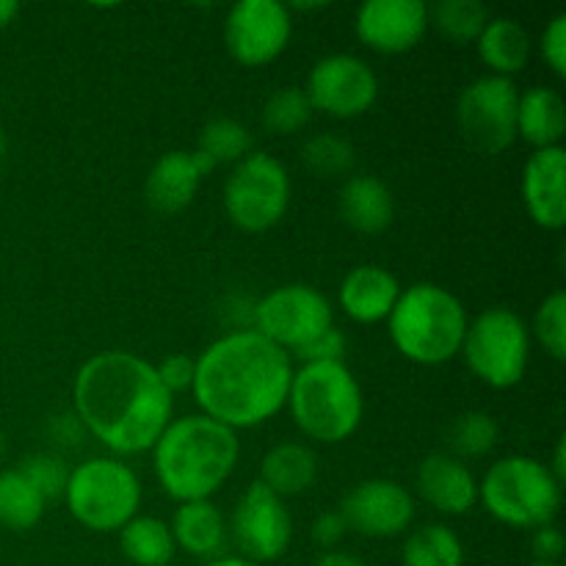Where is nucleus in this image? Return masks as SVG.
Wrapping results in <instances>:
<instances>
[{
  "mask_svg": "<svg viewBox=\"0 0 566 566\" xmlns=\"http://www.w3.org/2000/svg\"><path fill=\"white\" fill-rule=\"evenodd\" d=\"M418 492L442 514H468L479 501L473 473L451 453H431L420 462Z\"/></svg>",
  "mask_w": 566,
  "mask_h": 566,
  "instance_id": "19",
  "label": "nucleus"
},
{
  "mask_svg": "<svg viewBox=\"0 0 566 566\" xmlns=\"http://www.w3.org/2000/svg\"><path fill=\"white\" fill-rule=\"evenodd\" d=\"M64 497L81 525L92 531H119L136 517L142 484L136 473L116 459H88L70 473Z\"/></svg>",
  "mask_w": 566,
  "mask_h": 566,
  "instance_id": "7",
  "label": "nucleus"
},
{
  "mask_svg": "<svg viewBox=\"0 0 566 566\" xmlns=\"http://www.w3.org/2000/svg\"><path fill=\"white\" fill-rule=\"evenodd\" d=\"M536 337L547 348L553 359H566V296L564 291H556L542 302L539 313L534 321Z\"/></svg>",
  "mask_w": 566,
  "mask_h": 566,
  "instance_id": "34",
  "label": "nucleus"
},
{
  "mask_svg": "<svg viewBox=\"0 0 566 566\" xmlns=\"http://www.w3.org/2000/svg\"><path fill=\"white\" fill-rule=\"evenodd\" d=\"M3 453H6V437L0 434V459H3Z\"/></svg>",
  "mask_w": 566,
  "mask_h": 566,
  "instance_id": "45",
  "label": "nucleus"
},
{
  "mask_svg": "<svg viewBox=\"0 0 566 566\" xmlns=\"http://www.w3.org/2000/svg\"><path fill=\"white\" fill-rule=\"evenodd\" d=\"M193 368L197 365H193L191 357H186V354H171L155 370H158V379L164 381L166 390L180 392L193 385Z\"/></svg>",
  "mask_w": 566,
  "mask_h": 566,
  "instance_id": "38",
  "label": "nucleus"
},
{
  "mask_svg": "<svg viewBox=\"0 0 566 566\" xmlns=\"http://www.w3.org/2000/svg\"><path fill=\"white\" fill-rule=\"evenodd\" d=\"M193 365L197 403L227 429L265 423L287 403L291 357L260 332H232L205 348Z\"/></svg>",
  "mask_w": 566,
  "mask_h": 566,
  "instance_id": "2",
  "label": "nucleus"
},
{
  "mask_svg": "<svg viewBox=\"0 0 566 566\" xmlns=\"http://www.w3.org/2000/svg\"><path fill=\"white\" fill-rule=\"evenodd\" d=\"M346 531L348 528H346V523H343L340 514L326 512L313 523V542L318 547H324V551H329V547H335L337 542L346 536Z\"/></svg>",
  "mask_w": 566,
  "mask_h": 566,
  "instance_id": "40",
  "label": "nucleus"
},
{
  "mask_svg": "<svg viewBox=\"0 0 566 566\" xmlns=\"http://www.w3.org/2000/svg\"><path fill=\"white\" fill-rule=\"evenodd\" d=\"M566 153L564 147L536 149L525 164L523 197L531 219L545 230H562L566 224Z\"/></svg>",
  "mask_w": 566,
  "mask_h": 566,
  "instance_id": "18",
  "label": "nucleus"
},
{
  "mask_svg": "<svg viewBox=\"0 0 566 566\" xmlns=\"http://www.w3.org/2000/svg\"><path fill=\"white\" fill-rule=\"evenodd\" d=\"M468 315L446 287L420 282L398 296L390 313V337L398 352L420 365H442L464 343Z\"/></svg>",
  "mask_w": 566,
  "mask_h": 566,
  "instance_id": "4",
  "label": "nucleus"
},
{
  "mask_svg": "<svg viewBox=\"0 0 566 566\" xmlns=\"http://www.w3.org/2000/svg\"><path fill=\"white\" fill-rule=\"evenodd\" d=\"M17 470L25 473V479L36 486L39 495L44 497V503L53 501V497H61L66 490V481H70V473H66L64 462L59 457H50V453H36V457H28L25 462Z\"/></svg>",
  "mask_w": 566,
  "mask_h": 566,
  "instance_id": "35",
  "label": "nucleus"
},
{
  "mask_svg": "<svg viewBox=\"0 0 566 566\" xmlns=\"http://www.w3.org/2000/svg\"><path fill=\"white\" fill-rule=\"evenodd\" d=\"M313 116V105H310L307 94L298 86L280 88L269 97L263 108V122L271 133L276 136H291V133L302 130Z\"/></svg>",
  "mask_w": 566,
  "mask_h": 566,
  "instance_id": "33",
  "label": "nucleus"
},
{
  "mask_svg": "<svg viewBox=\"0 0 566 566\" xmlns=\"http://www.w3.org/2000/svg\"><path fill=\"white\" fill-rule=\"evenodd\" d=\"M302 160L313 175L318 177H343L354 169V155L352 142L335 133H318L310 138L302 147Z\"/></svg>",
  "mask_w": 566,
  "mask_h": 566,
  "instance_id": "32",
  "label": "nucleus"
},
{
  "mask_svg": "<svg viewBox=\"0 0 566 566\" xmlns=\"http://www.w3.org/2000/svg\"><path fill=\"white\" fill-rule=\"evenodd\" d=\"M291 11L276 0H241L224 22L227 50L243 66L274 61L291 42Z\"/></svg>",
  "mask_w": 566,
  "mask_h": 566,
  "instance_id": "12",
  "label": "nucleus"
},
{
  "mask_svg": "<svg viewBox=\"0 0 566 566\" xmlns=\"http://www.w3.org/2000/svg\"><path fill=\"white\" fill-rule=\"evenodd\" d=\"M315 566H365L359 562L357 556H352V553H340V551H329L324 553V556L315 562Z\"/></svg>",
  "mask_w": 566,
  "mask_h": 566,
  "instance_id": "41",
  "label": "nucleus"
},
{
  "mask_svg": "<svg viewBox=\"0 0 566 566\" xmlns=\"http://www.w3.org/2000/svg\"><path fill=\"white\" fill-rule=\"evenodd\" d=\"M566 130V105L562 94L553 88L536 86L517 103V136L534 147H558Z\"/></svg>",
  "mask_w": 566,
  "mask_h": 566,
  "instance_id": "23",
  "label": "nucleus"
},
{
  "mask_svg": "<svg viewBox=\"0 0 566 566\" xmlns=\"http://www.w3.org/2000/svg\"><path fill=\"white\" fill-rule=\"evenodd\" d=\"M429 28L423 0H368L357 11V36L376 53H407Z\"/></svg>",
  "mask_w": 566,
  "mask_h": 566,
  "instance_id": "16",
  "label": "nucleus"
},
{
  "mask_svg": "<svg viewBox=\"0 0 566 566\" xmlns=\"http://www.w3.org/2000/svg\"><path fill=\"white\" fill-rule=\"evenodd\" d=\"M517 103L520 92L512 77H479L459 97V130L481 153H503L517 138Z\"/></svg>",
  "mask_w": 566,
  "mask_h": 566,
  "instance_id": "10",
  "label": "nucleus"
},
{
  "mask_svg": "<svg viewBox=\"0 0 566 566\" xmlns=\"http://www.w3.org/2000/svg\"><path fill=\"white\" fill-rule=\"evenodd\" d=\"M398 296H401L398 280L379 265H359L340 285L343 310L357 324H376V321L390 318Z\"/></svg>",
  "mask_w": 566,
  "mask_h": 566,
  "instance_id": "20",
  "label": "nucleus"
},
{
  "mask_svg": "<svg viewBox=\"0 0 566 566\" xmlns=\"http://www.w3.org/2000/svg\"><path fill=\"white\" fill-rule=\"evenodd\" d=\"M343 221L363 235H379L392 224V193L379 177L359 175L346 180L337 199Z\"/></svg>",
  "mask_w": 566,
  "mask_h": 566,
  "instance_id": "21",
  "label": "nucleus"
},
{
  "mask_svg": "<svg viewBox=\"0 0 566 566\" xmlns=\"http://www.w3.org/2000/svg\"><path fill=\"white\" fill-rule=\"evenodd\" d=\"M346 528L370 539H390L403 534L415 520L412 495L401 484L387 479H370L354 486L337 512Z\"/></svg>",
  "mask_w": 566,
  "mask_h": 566,
  "instance_id": "15",
  "label": "nucleus"
},
{
  "mask_svg": "<svg viewBox=\"0 0 566 566\" xmlns=\"http://www.w3.org/2000/svg\"><path fill=\"white\" fill-rule=\"evenodd\" d=\"M296 354L304 365H315V363H340L343 354H346V337L332 326L329 332H324L321 337H315L313 343L302 346Z\"/></svg>",
  "mask_w": 566,
  "mask_h": 566,
  "instance_id": "36",
  "label": "nucleus"
},
{
  "mask_svg": "<svg viewBox=\"0 0 566 566\" xmlns=\"http://www.w3.org/2000/svg\"><path fill=\"white\" fill-rule=\"evenodd\" d=\"M497 423L486 412H464L448 426L446 442L451 448V457L462 459H479L495 448L497 442Z\"/></svg>",
  "mask_w": 566,
  "mask_h": 566,
  "instance_id": "31",
  "label": "nucleus"
},
{
  "mask_svg": "<svg viewBox=\"0 0 566 566\" xmlns=\"http://www.w3.org/2000/svg\"><path fill=\"white\" fill-rule=\"evenodd\" d=\"M479 53L495 75L509 77L528 64L531 39L517 20L497 17L486 22L484 33L479 36Z\"/></svg>",
  "mask_w": 566,
  "mask_h": 566,
  "instance_id": "25",
  "label": "nucleus"
},
{
  "mask_svg": "<svg viewBox=\"0 0 566 566\" xmlns=\"http://www.w3.org/2000/svg\"><path fill=\"white\" fill-rule=\"evenodd\" d=\"M197 153L213 166L241 164L252 153V133L235 119H213L202 127Z\"/></svg>",
  "mask_w": 566,
  "mask_h": 566,
  "instance_id": "30",
  "label": "nucleus"
},
{
  "mask_svg": "<svg viewBox=\"0 0 566 566\" xmlns=\"http://www.w3.org/2000/svg\"><path fill=\"white\" fill-rule=\"evenodd\" d=\"M481 501L492 517L512 528H542L562 506V484L536 459L509 457L484 475Z\"/></svg>",
  "mask_w": 566,
  "mask_h": 566,
  "instance_id": "6",
  "label": "nucleus"
},
{
  "mask_svg": "<svg viewBox=\"0 0 566 566\" xmlns=\"http://www.w3.org/2000/svg\"><path fill=\"white\" fill-rule=\"evenodd\" d=\"M155 473L166 495L180 503L208 501L238 464V437L208 415L180 418L155 442Z\"/></svg>",
  "mask_w": 566,
  "mask_h": 566,
  "instance_id": "3",
  "label": "nucleus"
},
{
  "mask_svg": "<svg viewBox=\"0 0 566 566\" xmlns=\"http://www.w3.org/2000/svg\"><path fill=\"white\" fill-rule=\"evenodd\" d=\"M429 20L446 39L457 44H470L484 33L490 22V11L479 0H440L429 9Z\"/></svg>",
  "mask_w": 566,
  "mask_h": 566,
  "instance_id": "29",
  "label": "nucleus"
},
{
  "mask_svg": "<svg viewBox=\"0 0 566 566\" xmlns=\"http://www.w3.org/2000/svg\"><path fill=\"white\" fill-rule=\"evenodd\" d=\"M403 566H464L462 542L448 525H423L403 545Z\"/></svg>",
  "mask_w": 566,
  "mask_h": 566,
  "instance_id": "28",
  "label": "nucleus"
},
{
  "mask_svg": "<svg viewBox=\"0 0 566 566\" xmlns=\"http://www.w3.org/2000/svg\"><path fill=\"white\" fill-rule=\"evenodd\" d=\"M564 534L556 528V525H542L536 528L534 539H531V551H534L536 562H545V564H558V558L564 556Z\"/></svg>",
  "mask_w": 566,
  "mask_h": 566,
  "instance_id": "39",
  "label": "nucleus"
},
{
  "mask_svg": "<svg viewBox=\"0 0 566 566\" xmlns=\"http://www.w3.org/2000/svg\"><path fill=\"white\" fill-rule=\"evenodd\" d=\"M464 359L484 385L495 390L514 387L528 365V326L514 310L492 307L464 332Z\"/></svg>",
  "mask_w": 566,
  "mask_h": 566,
  "instance_id": "8",
  "label": "nucleus"
},
{
  "mask_svg": "<svg viewBox=\"0 0 566 566\" xmlns=\"http://www.w3.org/2000/svg\"><path fill=\"white\" fill-rule=\"evenodd\" d=\"M258 332L282 352H298L332 329V304L310 285H285L271 291L254 310Z\"/></svg>",
  "mask_w": 566,
  "mask_h": 566,
  "instance_id": "11",
  "label": "nucleus"
},
{
  "mask_svg": "<svg viewBox=\"0 0 566 566\" xmlns=\"http://www.w3.org/2000/svg\"><path fill=\"white\" fill-rule=\"evenodd\" d=\"M564 451H566V440H562L558 442V448H556V459H553V479L558 481V484H562L564 481V475H566V462H564Z\"/></svg>",
  "mask_w": 566,
  "mask_h": 566,
  "instance_id": "42",
  "label": "nucleus"
},
{
  "mask_svg": "<svg viewBox=\"0 0 566 566\" xmlns=\"http://www.w3.org/2000/svg\"><path fill=\"white\" fill-rule=\"evenodd\" d=\"M210 169H213V164L199 153H182V149L166 153L144 182L147 205L155 213H182L193 202L199 182Z\"/></svg>",
  "mask_w": 566,
  "mask_h": 566,
  "instance_id": "17",
  "label": "nucleus"
},
{
  "mask_svg": "<svg viewBox=\"0 0 566 566\" xmlns=\"http://www.w3.org/2000/svg\"><path fill=\"white\" fill-rule=\"evenodd\" d=\"M287 403L298 429L318 442H340L363 420V390L343 363L304 365L293 374Z\"/></svg>",
  "mask_w": 566,
  "mask_h": 566,
  "instance_id": "5",
  "label": "nucleus"
},
{
  "mask_svg": "<svg viewBox=\"0 0 566 566\" xmlns=\"http://www.w3.org/2000/svg\"><path fill=\"white\" fill-rule=\"evenodd\" d=\"M531 566H562V564H545V562H534Z\"/></svg>",
  "mask_w": 566,
  "mask_h": 566,
  "instance_id": "46",
  "label": "nucleus"
},
{
  "mask_svg": "<svg viewBox=\"0 0 566 566\" xmlns=\"http://www.w3.org/2000/svg\"><path fill=\"white\" fill-rule=\"evenodd\" d=\"M304 94L313 108L337 119H354L376 103L379 81L357 55H329L313 66Z\"/></svg>",
  "mask_w": 566,
  "mask_h": 566,
  "instance_id": "14",
  "label": "nucleus"
},
{
  "mask_svg": "<svg viewBox=\"0 0 566 566\" xmlns=\"http://www.w3.org/2000/svg\"><path fill=\"white\" fill-rule=\"evenodd\" d=\"M260 473H263L260 484L269 486L274 495H302L315 484L318 459L310 448L298 446V442H282L265 453Z\"/></svg>",
  "mask_w": 566,
  "mask_h": 566,
  "instance_id": "24",
  "label": "nucleus"
},
{
  "mask_svg": "<svg viewBox=\"0 0 566 566\" xmlns=\"http://www.w3.org/2000/svg\"><path fill=\"white\" fill-rule=\"evenodd\" d=\"M175 545L197 558H221L227 547V525L219 509L208 501L182 503L171 520Z\"/></svg>",
  "mask_w": 566,
  "mask_h": 566,
  "instance_id": "22",
  "label": "nucleus"
},
{
  "mask_svg": "<svg viewBox=\"0 0 566 566\" xmlns=\"http://www.w3.org/2000/svg\"><path fill=\"white\" fill-rule=\"evenodd\" d=\"M293 536L291 514L280 495L254 481L232 512V539L247 562H274L287 551Z\"/></svg>",
  "mask_w": 566,
  "mask_h": 566,
  "instance_id": "13",
  "label": "nucleus"
},
{
  "mask_svg": "<svg viewBox=\"0 0 566 566\" xmlns=\"http://www.w3.org/2000/svg\"><path fill=\"white\" fill-rule=\"evenodd\" d=\"M77 420L116 453H142L171 418V392L155 365L127 352L94 354L75 376Z\"/></svg>",
  "mask_w": 566,
  "mask_h": 566,
  "instance_id": "1",
  "label": "nucleus"
},
{
  "mask_svg": "<svg viewBox=\"0 0 566 566\" xmlns=\"http://www.w3.org/2000/svg\"><path fill=\"white\" fill-rule=\"evenodd\" d=\"M17 11H20V3H14V0H0V28L9 25L17 17Z\"/></svg>",
  "mask_w": 566,
  "mask_h": 566,
  "instance_id": "43",
  "label": "nucleus"
},
{
  "mask_svg": "<svg viewBox=\"0 0 566 566\" xmlns=\"http://www.w3.org/2000/svg\"><path fill=\"white\" fill-rule=\"evenodd\" d=\"M208 566H258L252 562H247V558H232V556H221V558H213Z\"/></svg>",
  "mask_w": 566,
  "mask_h": 566,
  "instance_id": "44",
  "label": "nucleus"
},
{
  "mask_svg": "<svg viewBox=\"0 0 566 566\" xmlns=\"http://www.w3.org/2000/svg\"><path fill=\"white\" fill-rule=\"evenodd\" d=\"M291 177L285 166L265 153H249L224 186V208L243 232H265L285 216Z\"/></svg>",
  "mask_w": 566,
  "mask_h": 566,
  "instance_id": "9",
  "label": "nucleus"
},
{
  "mask_svg": "<svg viewBox=\"0 0 566 566\" xmlns=\"http://www.w3.org/2000/svg\"><path fill=\"white\" fill-rule=\"evenodd\" d=\"M122 553L138 566H169L175 556V536L164 520L133 517L122 528Z\"/></svg>",
  "mask_w": 566,
  "mask_h": 566,
  "instance_id": "26",
  "label": "nucleus"
},
{
  "mask_svg": "<svg viewBox=\"0 0 566 566\" xmlns=\"http://www.w3.org/2000/svg\"><path fill=\"white\" fill-rule=\"evenodd\" d=\"M44 497L25 479L22 470L0 473V525L11 531H28L42 520Z\"/></svg>",
  "mask_w": 566,
  "mask_h": 566,
  "instance_id": "27",
  "label": "nucleus"
},
{
  "mask_svg": "<svg viewBox=\"0 0 566 566\" xmlns=\"http://www.w3.org/2000/svg\"><path fill=\"white\" fill-rule=\"evenodd\" d=\"M542 55L558 77L566 75V14L553 17L542 36Z\"/></svg>",
  "mask_w": 566,
  "mask_h": 566,
  "instance_id": "37",
  "label": "nucleus"
}]
</instances>
